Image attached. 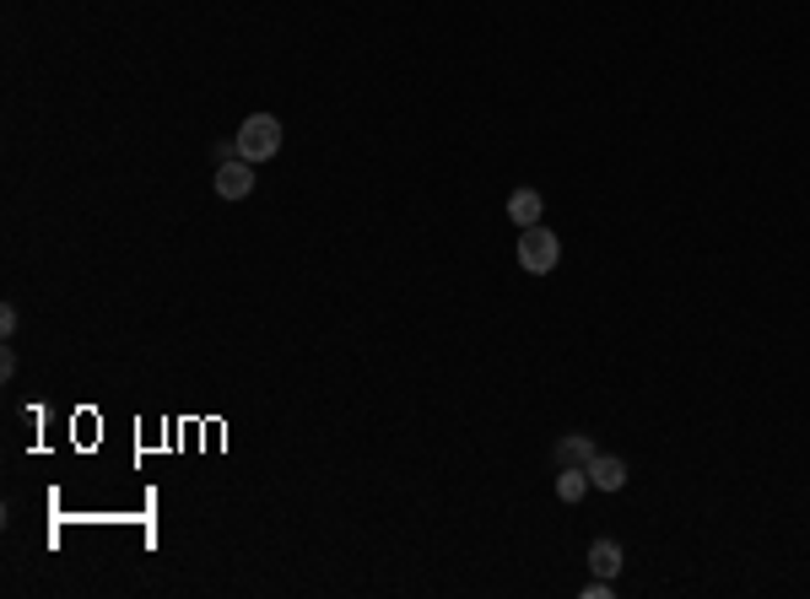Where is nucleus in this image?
<instances>
[{
    "label": "nucleus",
    "instance_id": "1",
    "mask_svg": "<svg viewBox=\"0 0 810 599\" xmlns=\"http://www.w3.org/2000/svg\"><path fill=\"white\" fill-rule=\"evenodd\" d=\"M239 158L243 162H271L276 152H282V120L276 114H249V120L239 124Z\"/></svg>",
    "mask_w": 810,
    "mask_h": 599
},
{
    "label": "nucleus",
    "instance_id": "2",
    "mask_svg": "<svg viewBox=\"0 0 810 599\" xmlns=\"http://www.w3.org/2000/svg\"><path fill=\"white\" fill-rule=\"evenodd\" d=\"M519 265H525L529 276H551L557 265H563V238L551 233V227H519Z\"/></svg>",
    "mask_w": 810,
    "mask_h": 599
},
{
    "label": "nucleus",
    "instance_id": "3",
    "mask_svg": "<svg viewBox=\"0 0 810 599\" xmlns=\"http://www.w3.org/2000/svg\"><path fill=\"white\" fill-rule=\"evenodd\" d=\"M254 162L243 158H227L222 167H216V195L222 200H249V190H254V173H249Z\"/></svg>",
    "mask_w": 810,
    "mask_h": 599
},
{
    "label": "nucleus",
    "instance_id": "4",
    "mask_svg": "<svg viewBox=\"0 0 810 599\" xmlns=\"http://www.w3.org/2000/svg\"><path fill=\"white\" fill-rule=\"evenodd\" d=\"M589 486H595V491H621V486H627V459H616V454H595V465H589Z\"/></svg>",
    "mask_w": 810,
    "mask_h": 599
},
{
    "label": "nucleus",
    "instance_id": "5",
    "mask_svg": "<svg viewBox=\"0 0 810 599\" xmlns=\"http://www.w3.org/2000/svg\"><path fill=\"white\" fill-rule=\"evenodd\" d=\"M540 211H546L540 190H514V195H508V222H514V227H535Z\"/></svg>",
    "mask_w": 810,
    "mask_h": 599
},
{
    "label": "nucleus",
    "instance_id": "6",
    "mask_svg": "<svg viewBox=\"0 0 810 599\" xmlns=\"http://www.w3.org/2000/svg\"><path fill=\"white\" fill-rule=\"evenodd\" d=\"M557 465H578V470H589V465H595V438L567 433V438L557 443Z\"/></svg>",
    "mask_w": 810,
    "mask_h": 599
},
{
    "label": "nucleus",
    "instance_id": "7",
    "mask_svg": "<svg viewBox=\"0 0 810 599\" xmlns=\"http://www.w3.org/2000/svg\"><path fill=\"white\" fill-rule=\"evenodd\" d=\"M589 567H595V578H616L621 572V546L616 540H595L589 546Z\"/></svg>",
    "mask_w": 810,
    "mask_h": 599
},
{
    "label": "nucleus",
    "instance_id": "8",
    "mask_svg": "<svg viewBox=\"0 0 810 599\" xmlns=\"http://www.w3.org/2000/svg\"><path fill=\"white\" fill-rule=\"evenodd\" d=\"M589 491V470H578V465H563V476H557V497L563 502H578Z\"/></svg>",
    "mask_w": 810,
    "mask_h": 599
},
{
    "label": "nucleus",
    "instance_id": "9",
    "mask_svg": "<svg viewBox=\"0 0 810 599\" xmlns=\"http://www.w3.org/2000/svg\"><path fill=\"white\" fill-rule=\"evenodd\" d=\"M584 599H610V578H589V589H584Z\"/></svg>",
    "mask_w": 810,
    "mask_h": 599
},
{
    "label": "nucleus",
    "instance_id": "10",
    "mask_svg": "<svg viewBox=\"0 0 810 599\" xmlns=\"http://www.w3.org/2000/svg\"><path fill=\"white\" fill-rule=\"evenodd\" d=\"M11 329H17V308L6 303V308H0V335H11Z\"/></svg>",
    "mask_w": 810,
    "mask_h": 599
}]
</instances>
